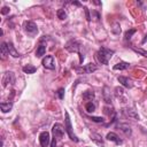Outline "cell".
<instances>
[{
    "mask_svg": "<svg viewBox=\"0 0 147 147\" xmlns=\"http://www.w3.org/2000/svg\"><path fill=\"white\" fill-rule=\"evenodd\" d=\"M114 53H115V52L111 51V49H108V48H106V47H101V48L96 52V59H98V61H99L100 63H102V64H108V62H109V60H110V57L113 56Z\"/></svg>",
    "mask_w": 147,
    "mask_h": 147,
    "instance_id": "cell-1",
    "label": "cell"
},
{
    "mask_svg": "<svg viewBox=\"0 0 147 147\" xmlns=\"http://www.w3.org/2000/svg\"><path fill=\"white\" fill-rule=\"evenodd\" d=\"M79 48H80V44L78 41H76V40H70V41H68L65 44V49L69 51V52H71V53H77L79 55V61L82 63L83 60H84V56L79 52Z\"/></svg>",
    "mask_w": 147,
    "mask_h": 147,
    "instance_id": "cell-2",
    "label": "cell"
},
{
    "mask_svg": "<svg viewBox=\"0 0 147 147\" xmlns=\"http://www.w3.org/2000/svg\"><path fill=\"white\" fill-rule=\"evenodd\" d=\"M65 131H67V133H68V136H69V138H70L71 140L76 141V142L79 141V139H78V138L76 137V134L72 132V126H71V122H70V117H69L68 111H65Z\"/></svg>",
    "mask_w": 147,
    "mask_h": 147,
    "instance_id": "cell-3",
    "label": "cell"
},
{
    "mask_svg": "<svg viewBox=\"0 0 147 147\" xmlns=\"http://www.w3.org/2000/svg\"><path fill=\"white\" fill-rule=\"evenodd\" d=\"M75 69L78 74H92L98 69V67L94 63H88L85 67H79V68H75Z\"/></svg>",
    "mask_w": 147,
    "mask_h": 147,
    "instance_id": "cell-4",
    "label": "cell"
},
{
    "mask_svg": "<svg viewBox=\"0 0 147 147\" xmlns=\"http://www.w3.org/2000/svg\"><path fill=\"white\" fill-rule=\"evenodd\" d=\"M64 131H65V127H63L60 123H55L52 127V132H53V136L56 138V139H61L64 134Z\"/></svg>",
    "mask_w": 147,
    "mask_h": 147,
    "instance_id": "cell-5",
    "label": "cell"
},
{
    "mask_svg": "<svg viewBox=\"0 0 147 147\" xmlns=\"http://www.w3.org/2000/svg\"><path fill=\"white\" fill-rule=\"evenodd\" d=\"M24 30L30 36H34L38 32V28L36 25V23L32 22V21H28V22L24 23Z\"/></svg>",
    "mask_w": 147,
    "mask_h": 147,
    "instance_id": "cell-6",
    "label": "cell"
},
{
    "mask_svg": "<svg viewBox=\"0 0 147 147\" xmlns=\"http://www.w3.org/2000/svg\"><path fill=\"white\" fill-rule=\"evenodd\" d=\"M41 64L46 68V69H49V70H54L55 69V62H54V57L52 55H46L42 61H41Z\"/></svg>",
    "mask_w": 147,
    "mask_h": 147,
    "instance_id": "cell-7",
    "label": "cell"
},
{
    "mask_svg": "<svg viewBox=\"0 0 147 147\" xmlns=\"http://www.w3.org/2000/svg\"><path fill=\"white\" fill-rule=\"evenodd\" d=\"M39 142L41 147H48V145L51 144V138H49V133L47 131H44L40 133L39 136Z\"/></svg>",
    "mask_w": 147,
    "mask_h": 147,
    "instance_id": "cell-8",
    "label": "cell"
},
{
    "mask_svg": "<svg viewBox=\"0 0 147 147\" xmlns=\"http://www.w3.org/2000/svg\"><path fill=\"white\" fill-rule=\"evenodd\" d=\"M15 83V76L13 72H6L3 78H2V86L6 87L8 84H14Z\"/></svg>",
    "mask_w": 147,
    "mask_h": 147,
    "instance_id": "cell-9",
    "label": "cell"
},
{
    "mask_svg": "<svg viewBox=\"0 0 147 147\" xmlns=\"http://www.w3.org/2000/svg\"><path fill=\"white\" fill-rule=\"evenodd\" d=\"M118 82L124 86V87H127V88H131V87H133V82L130 79V78H127V77H124V76H119L118 78Z\"/></svg>",
    "mask_w": 147,
    "mask_h": 147,
    "instance_id": "cell-10",
    "label": "cell"
},
{
    "mask_svg": "<svg viewBox=\"0 0 147 147\" xmlns=\"http://www.w3.org/2000/svg\"><path fill=\"white\" fill-rule=\"evenodd\" d=\"M108 140H110V141H114V142H116L117 145H122L123 144V140L116 134V133H114V132H109L108 134H107V137H106Z\"/></svg>",
    "mask_w": 147,
    "mask_h": 147,
    "instance_id": "cell-11",
    "label": "cell"
},
{
    "mask_svg": "<svg viewBox=\"0 0 147 147\" xmlns=\"http://www.w3.org/2000/svg\"><path fill=\"white\" fill-rule=\"evenodd\" d=\"M0 49H1V57L2 60H5L7 57V55H9V51H8V44L7 42H1V46H0Z\"/></svg>",
    "mask_w": 147,
    "mask_h": 147,
    "instance_id": "cell-12",
    "label": "cell"
},
{
    "mask_svg": "<svg viewBox=\"0 0 147 147\" xmlns=\"http://www.w3.org/2000/svg\"><path fill=\"white\" fill-rule=\"evenodd\" d=\"M0 108H1L2 113H8V111H10L11 108H13V102H11V101L1 102V103H0Z\"/></svg>",
    "mask_w": 147,
    "mask_h": 147,
    "instance_id": "cell-13",
    "label": "cell"
},
{
    "mask_svg": "<svg viewBox=\"0 0 147 147\" xmlns=\"http://www.w3.org/2000/svg\"><path fill=\"white\" fill-rule=\"evenodd\" d=\"M127 68H130V63L124 62V61L118 62L117 64L114 65V70H126Z\"/></svg>",
    "mask_w": 147,
    "mask_h": 147,
    "instance_id": "cell-14",
    "label": "cell"
},
{
    "mask_svg": "<svg viewBox=\"0 0 147 147\" xmlns=\"http://www.w3.org/2000/svg\"><path fill=\"white\" fill-rule=\"evenodd\" d=\"M118 127L121 129V131L125 134V136H127V137H130L131 134H132V131H131V127L127 125V124H119L118 125Z\"/></svg>",
    "mask_w": 147,
    "mask_h": 147,
    "instance_id": "cell-15",
    "label": "cell"
},
{
    "mask_svg": "<svg viewBox=\"0 0 147 147\" xmlns=\"http://www.w3.org/2000/svg\"><path fill=\"white\" fill-rule=\"evenodd\" d=\"M91 139H92L96 145H100V146H103V145H105V141L102 140V138H101L99 134H96V133H92V134H91Z\"/></svg>",
    "mask_w": 147,
    "mask_h": 147,
    "instance_id": "cell-16",
    "label": "cell"
},
{
    "mask_svg": "<svg viewBox=\"0 0 147 147\" xmlns=\"http://www.w3.org/2000/svg\"><path fill=\"white\" fill-rule=\"evenodd\" d=\"M45 53H46V47H45V45L40 44V45L38 46L37 51H36V56H37V57H41L42 55H45Z\"/></svg>",
    "mask_w": 147,
    "mask_h": 147,
    "instance_id": "cell-17",
    "label": "cell"
},
{
    "mask_svg": "<svg viewBox=\"0 0 147 147\" xmlns=\"http://www.w3.org/2000/svg\"><path fill=\"white\" fill-rule=\"evenodd\" d=\"M8 51H9V55H11L13 57H18L20 56L18 52L15 49V47L13 46L11 42H8Z\"/></svg>",
    "mask_w": 147,
    "mask_h": 147,
    "instance_id": "cell-18",
    "label": "cell"
},
{
    "mask_svg": "<svg viewBox=\"0 0 147 147\" xmlns=\"http://www.w3.org/2000/svg\"><path fill=\"white\" fill-rule=\"evenodd\" d=\"M83 99L86 100V101H92L94 99V92L93 91H86L83 93Z\"/></svg>",
    "mask_w": 147,
    "mask_h": 147,
    "instance_id": "cell-19",
    "label": "cell"
},
{
    "mask_svg": "<svg viewBox=\"0 0 147 147\" xmlns=\"http://www.w3.org/2000/svg\"><path fill=\"white\" fill-rule=\"evenodd\" d=\"M36 70H37V68L34 65H31V64H28V65L23 67V71L25 74H33V72H36Z\"/></svg>",
    "mask_w": 147,
    "mask_h": 147,
    "instance_id": "cell-20",
    "label": "cell"
},
{
    "mask_svg": "<svg viewBox=\"0 0 147 147\" xmlns=\"http://www.w3.org/2000/svg\"><path fill=\"white\" fill-rule=\"evenodd\" d=\"M103 99H105V101L107 103H110V101H111L110 92H108V87L107 86H105V88H103Z\"/></svg>",
    "mask_w": 147,
    "mask_h": 147,
    "instance_id": "cell-21",
    "label": "cell"
},
{
    "mask_svg": "<svg viewBox=\"0 0 147 147\" xmlns=\"http://www.w3.org/2000/svg\"><path fill=\"white\" fill-rule=\"evenodd\" d=\"M85 109H86L87 113H93V111L95 110V105H94L92 101H90V102H87V103L85 105Z\"/></svg>",
    "mask_w": 147,
    "mask_h": 147,
    "instance_id": "cell-22",
    "label": "cell"
},
{
    "mask_svg": "<svg viewBox=\"0 0 147 147\" xmlns=\"http://www.w3.org/2000/svg\"><path fill=\"white\" fill-rule=\"evenodd\" d=\"M56 15H57V17H59L60 20H65L67 16H68V15H67V11H65L64 9H62V8L56 11Z\"/></svg>",
    "mask_w": 147,
    "mask_h": 147,
    "instance_id": "cell-23",
    "label": "cell"
},
{
    "mask_svg": "<svg viewBox=\"0 0 147 147\" xmlns=\"http://www.w3.org/2000/svg\"><path fill=\"white\" fill-rule=\"evenodd\" d=\"M111 31L115 33V34H119L121 33V25L117 23V22H115L114 24H113V28H111Z\"/></svg>",
    "mask_w": 147,
    "mask_h": 147,
    "instance_id": "cell-24",
    "label": "cell"
},
{
    "mask_svg": "<svg viewBox=\"0 0 147 147\" xmlns=\"http://www.w3.org/2000/svg\"><path fill=\"white\" fill-rule=\"evenodd\" d=\"M99 18H100V14H99L96 10L92 9V10H91V20H93V21H99Z\"/></svg>",
    "mask_w": 147,
    "mask_h": 147,
    "instance_id": "cell-25",
    "label": "cell"
},
{
    "mask_svg": "<svg viewBox=\"0 0 147 147\" xmlns=\"http://www.w3.org/2000/svg\"><path fill=\"white\" fill-rule=\"evenodd\" d=\"M136 32H137V30H136V29L127 30V31L125 32V39H126V40H130V39H131V36H132L133 33H136Z\"/></svg>",
    "mask_w": 147,
    "mask_h": 147,
    "instance_id": "cell-26",
    "label": "cell"
},
{
    "mask_svg": "<svg viewBox=\"0 0 147 147\" xmlns=\"http://www.w3.org/2000/svg\"><path fill=\"white\" fill-rule=\"evenodd\" d=\"M132 49H133L134 52H137L138 54H141L142 56L147 57V51H145V49H142V48H136V47H132Z\"/></svg>",
    "mask_w": 147,
    "mask_h": 147,
    "instance_id": "cell-27",
    "label": "cell"
},
{
    "mask_svg": "<svg viewBox=\"0 0 147 147\" xmlns=\"http://www.w3.org/2000/svg\"><path fill=\"white\" fill-rule=\"evenodd\" d=\"M126 114H127L130 117H133L134 119H139L138 114H136V113H134V110H132V109H127V110H126Z\"/></svg>",
    "mask_w": 147,
    "mask_h": 147,
    "instance_id": "cell-28",
    "label": "cell"
},
{
    "mask_svg": "<svg viewBox=\"0 0 147 147\" xmlns=\"http://www.w3.org/2000/svg\"><path fill=\"white\" fill-rule=\"evenodd\" d=\"M90 119L95 122V123H103L105 122V119L102 117H95V116H90Z\"/></svg>",
    "mask_w": 147,
    "mask_h": 147,
    "instance_id": "cell-29",
    "label": "cell"
},
{
    "mask_svg": "<svg viewBox=\"0 0 147 147\" xmlns=\"http://www.w3.org/2000/svg\"><path fill=\"white\" fill-rule=\"evenodd\" d=\"M115 94H116L117 98H119L121 95H124V90L121 88V87H116L115 88Z\"/></svg>",
    "mask_w": 147,
    "mask_h": 147,
    "instance_id": "cell-30",
    "label": "cell"
},
{
    "mask_svg": "<svg viewBox=\"0 0 147 147\" xmlns=\"http://www.w3.org/2000/svg\"><path fill=\"white\" fill-rule=\"evenodd\" d=\"M57 95H59L60 99H63L64 98V88L63 87H61V88L57 90Z\"/></svg>",
    "mask_w": 147,
    "mask_h": 147,
    "instance_id": "cell-31",
    "label": "cell"
},
{
    "mask_svg": "<svg viewBox=\"0 0 147 147\" xmlns=\"http://www.w3.org/2000/svg\"><path fill=\"white\" fill-rule=\"evenodd\" d=\"M84 9H85V15H86V18H87V21H91V15H90V9H88L87 7H84Z\"/></svg>",
    "mask_w": 147,
    "mask_h": 147,
    "instance_id": "cell-32",
    "label": "cell"
},
{
    "mask_svg": "<svg viewBox=\"0 0 147 147\" xmlns=\"http://www.w3.org/2000/svg\"><path fill=\"white\" fill-rule=\"evenodd\" d=\"M9 13V8L8 7H3L2 9H1V14L2 15H6V14H8Z\"/></svg>",
    "mask_w": 147,
    "mask_h": 147,
    "instance_id": "cell-33",
    "label": "cell"
},
{
    "mask_svg": "<svg viewBox=\"0 0 147 147\" xmlns=\"http://www.w3.org/2000/svg\"><path fill=\"white\" fill-rule=\"evenodd\" d=\"M51 147H56V138L54 137L53 140L51 141Z\"/></svg>",
    "mask_w": 147,
    "mask_h": 147,
    "instance_id": "cell-34",
    "label": "cell"
},
{
    "mask_svg": "<svg viewBox=\"0 0 147 147\" xmlns=\"http://www.w3.org/2000/svg\"><path fill=\"white\" fill-rule=\"evenodd\" d=\"M146 42H147V34H146V36H145V38L142 39V41H141V44H146Z\"/></svg>",
    "mask_w": 147,
    "mask_h": 147,
    "instance_id": "cell-35",
    "label": "cell"
},
{
    "mask_svg": "<svg viewBox=\"0 0 147 147\" xmlns=\"http://www.w3.org/2000/svg\"><path fill=\"white\" fill-rule=\"evenodd\" d=\"M72 5H76V6H82L79 2H77V1H72Z\"/></svg>",
    "mask_w": 147,
    "mask_h": 147,
    "instance_id": "cell-36",
    "label": "cell"
},
{
    "mask_svg": "<svg viewBox=\"0 0 147 147\" xmlns=\"http://www.w3.org/2000/svg\"><path fill=\"white\" fill-rule=\"evenodd\" d=\"M86 147H88V146H86Z\"/></svg>",
    "mask_w": 147,
    "mask_h": 147,
    "instance_id": "cell-37",
    "label": "cell"
}]
</instances>
